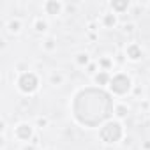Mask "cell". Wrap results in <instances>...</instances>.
Returning a JSON list of instances; mask_svg holds the SVG:
<instances>
[{"mask_svg":"<svg viewBox=\"0 0 150 150\" xmlns=\"http://www.w3.org/2000/svg\"><path fill=\"white\" fill-rule=\"evenodd\" d=\"M110 88L117 96H125L131 90V80L125 76V74H117V76H113L111 81H110Z\"/></svg>","mask_w":150,"mask_h":150,"instance_id":"obj_1","label":"cell"},{"mask_svg":"<svg viewBox=\"0 0 150 150\" xmlns=\"http://www.w3.org/2000/svg\"><path fill=\"white\" fill-rule=\"evenodd\" d=\"M127 57L131 58V60H139L141 58V55H143V51H141V48L138 46V44H131V46H127Z\"/></svg>","mask_w":150,"mask_h":150,"instance_id":"obj_2","label":"cell"},{"mask_svg":"<svg viewBox=\"0 0 150 150\" xmlns=\"http://www.w3.org/2000/svg\"><path fill=\"white\" fill-rule=\"evenodd\" d=\"M103 25L108 27V28L115 27V25H117V16H115V13H106V14L103 16Z\"/></svg>","mask_w":150,"mask_h":150,"instance_id":"obj_3","label":"cell"},{"mask_svg":"<svg viewBox=\"0 0 150 150\" xmlns=\"http://www.w3.org/2000/svg\"><path fill=\"white\" fill-rule=\"evenodd\" d=\"M110 81H111V76L106 71H101L99 74H96V83H99V85H110Z\"/></svg>","mask_w":150,"mask_h":150,"instance_id":"obj_4","label":"cell"},{"mask_svg":"<svg viewBox=\"0 0 150 150\" xmlns=\"http://www.w3.org/2000/svg\"><path fill=\"white\" fill-rule=\"evenodd\" d=\"M44 7H46L48 14H58L60 9H62V4H60V2H48Z\"/></svg>","mask_w":150,"mask_h":150,"instance_id":"obj_5","label":"cell"},{"mask_svg":"<svg viewBox=\"0 0 150 150\" xmlns=\"http://www.w3.org/2000/svg\"><path fill=\"white\" fill-rule=\"evenodd\" d=\"M111 9L113 13H124L125 9H129V2H111Z\"/></svg>","mask_w":150,"mask_h":150,"instance_id":"obj_6","label":"cell"},{"mask_svg":"<svg viewBox=\"0 0 150 150\" xmlns=\"http://www.w3.org/2000/svg\"><path fill=\"white\" fill-rule=\"evenodd\" d=\"M76 62H78L80 65H87V64H88V55H87V53H80V55L76 57Z\"/></svg>","mask_w":150,"mask_h":150,"instance_id":"obj_7","label":"cell"},{"mask_svg":"<svg viewBox=\"0 0 150 150\" xmlns=\"http://www.w3.org/2000/svg\"><path fill=\"white\" fill-rule=\"evenodd\" d=\"M46 28H48V23L46 21H42V20H37L35 21V30L37 32H44Z\"/></svg>","mask_w":150,"mask_h":150,"instance_id":"obj_8","label":"cell"},{"mask_svg":"<svg viewBox=\"0 0 150 150\" xmlns=\"http://www.w3.org/2000/svg\"><path fill=\"white\" fill-rule=\"evenodd\" d=\"M62 81H64L62 74H53V76H51V83H53V85H60Z\"/></svg>","mask_w":150,"mask_h":150,"instance_id":"obj_9","label":"cell"},{"mask_svg":"<svg viewBox=\"0 0 150 150\" xmlns=\"http://www.w3.org/2000/svg\"><path fill=\"white\" fill-rule=\"evenodd\" d=\"M117 115H118L120 118H122V117H125V115H127V108H125V106H118V110H117Z\"/></svg>","mask_w":150,"mask_h":150,"instance_id":"obj_10","label":"cell"},{"mask_svg":"<svg viewBox=\"0 0 150 150\" xmlns=\"http://www.w3.org/2000/svg\"><path fill=\"white\" fill-rule=\"evenodd\" d=\"M46 42H48V44H46V48H48V50H53V48H55V44H53L55 41H53V39H50V41H46Z\"/></svg>","mask_w":150,"mask_h":150,"instance_id":"obj_11","label":"cell"},{"mask_svg":"<svg viewBox=\"0 0 150 150\" xmlns=\"http://www.w3.org/2000/svg\"><path fill=\"white\" fill-rule=\"evenodd\" d=\"M88 72L92 74V72H96V64H92V65H88Z\"/></svg>","mask_w":150,"mask_h":150,"instance_id":"obj_12","label":"cell"},{"mask_svg":"<svg viewBox=\"0 0 150 150\" xmlns=\"http://www.w3.org/2000/svg\"><path fill=\"white\" fill-rule=\"evenodd\" d=\"M124 30H125V32H132V25H125Z\"/></svg>","mask_w":150,"mask_h":150,"instance_id":"obj_13","label":"cell"}]
</instances>
